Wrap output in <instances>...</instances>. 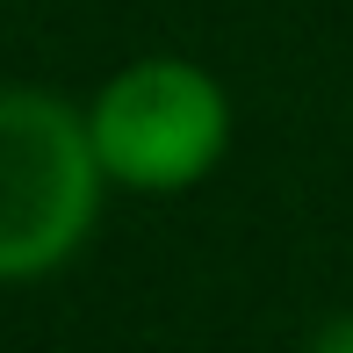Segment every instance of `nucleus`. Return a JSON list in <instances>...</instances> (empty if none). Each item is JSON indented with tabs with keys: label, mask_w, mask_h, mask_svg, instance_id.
I'll return each mask as SVG.
<instances>
[{
	"label": "nucleus",
	"mask_w": 353,
	"mask_h": 353,
	"mask_svg": "<svg viewBox=\"0 0 353 353\" xmlns=\"http://www.w3.org/2000/svg\"><path fill=\"white\" fill-rule=\"evenodd\" d=\"M101 195L87 108L51 87H0V288L58 274L94 238Z\"/></svg>",
	"instance_id": "1"
},
{
	"label": "nucleus",
	"mask_w": 353,
	"mask_h": 353,
	"mask_svg": "<svg viewBox=\"0 0 353 353\" xmlns=\"http://www.w3.org/2000/svg\"><path fill=\"white\" fill-rule=\"evenodd\" d=\"M87 130L108 188L188 195L231 152V94L195 58H137L94 94Z\"/></svg>",
	"instance_id": "2"
},
{
	"label": "nucleus",
	"mask_w": 353,
	"mask_h": 353,
	"mask_svg": "<svg viewBox=\"0 0 353 353\" xmlns=\"http://www.w3.org/2000/svg\"><path fill=\"white\" fill-rule=\"evenodd\" d=\"M303 353H353V310H346V317H332V325H317Z\"/></svg>",
	"instance_id": "3"
}]
</instances>
